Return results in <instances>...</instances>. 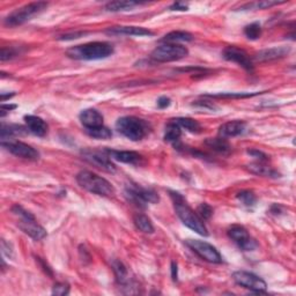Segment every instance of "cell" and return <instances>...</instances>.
<instances>
[{
    "label": "cell",
    "instance_id": "obj_3",
    "mask_svg": "<svg viewBox=\"0 0 296 296\" xmlns=\"http://www.w3.org/2000/svg\"><path fill=\"white\" fill-rule=\"evenodd\" d=\"M77 182L83 189L91 192V193L103 195V197H110L115 193L114 186L109 181L101 176L96 175L91 171L82 170L77 175Z\"/></svg>",
    "mask_w": 296,
    "mask_h": 296
},
{
    "label": "cell",
    "instance_id": "obj_34",
    "mask_svg": "<svg viewBox=\"0 0 296 296\" xmlns=\"http://www.w3.org/2000/svg\"><path fill=\"white\" fill-rule=\"evenodd\" d=\"M279 4L282 3H278V2H259V3H253V4H248V5L243 6L242 9H251V10H265L269 9V7L279 5Z\"/></svg>",
    "mask_w": 296,
    "mask_h": 296
},
{
    "label": "cell",
    "instance_id": "obj_8",
    "mask_svg": "<svg viewBox=\"0 0 296 296\" xmlns=\"http://www.w3.org/2000/svg\"><path fill=\"white\" fill-rule=\"evenodd\" d=\"M125 195L131 203L142 209L146 207L147 204H157L160 199L158 192L153 189H147L132 182L125 187Z\"/></svg>",
    "mask_w": 296,
    "mask_h": 296
},
{
    "label": "cell",
    "instance_id": "obj_38",
    "mask_svg": "<svg viewBox=\"0 0 296 296\" xmlns=\"http://www.w3.org/2000/svg\"><path fill=\"white\" fill-rule=\"evenodd\" d=\"M248 154L251 155V157L259 160V162H265L269 160V157L265 153H263L262 151L258 150H248Z\"/></svg>",
    "mask_w": 296,
    "mask_h": 296
},
{
    "label": "cell",
    "instance_id": "obj_12",
    "mask_svg": "<svg viewBox=\"0 0 296 296\" xmlns=\"http://www.w3.org/2000/svg\"><path fill=\"white\" fill-rule=\"evenodd\" d=\"M228 236L241 248L243 251H253L258 248V243L250 236L248 230L242 226H233L228 230Z\"/></svg>",
    "mask_w": 296,
    "mask_h": 296
},
{
    "label": "cell",
    "instance_id": "obj_11",
    "mask_svg": "<svg viewBox=\"0 0 296 296\" xmlns=\"http://www.w3.org/2000/svg\"><path fill=\"white\" fill-rule=\"evenodd\" d=\"M2 146L18 158L27 160H37L39 158V153L34 147L18 140H2Z\"/></svg>",
    "mask_w": 296,
    "mask_h": 296
},
{
    "label": "cell",
    "instance_id": "obj_24",
    "mask_svg": "<svg viewBox=\"0 0 296 296\" xmlns=\"http://www.w3.org/2000/svg\"><path fill=\"white\" fill-rule=\"evenodd\" d=\"M27 131V127H23L21 125L3 123L2 130H0V137H2V140H10L12 137H15V135L25 134Z\"/></svg>",
    "mask_w": 296,
    "mask_h": 296
},
{
    "label": "cell",
    "instance_id": "obj_32",
    "mask_svg": "<svg viewBox=\"0 0 296 296\" xmlns=\"http://www.w3.org/2000/svg\"><path fill=\"white\" fill-rule=\"evenodd\" d=\"M244 35L246 36L249 39H258L261 37L262 35V27L259 25L258 22H254L251 25H248L245 28H244Z\"/></svg>",
    "mask_w": 296,
    "mask_h": 296
},
{
    "label": "cell",
    "instance_id": "obj_16",
    "mask_svg": "<svg viewBox=\"0 0 296 296\" xmlns=\"http://www.w3.org/2000/svg\"><path fill=\"white\" fill-rule=\"evenodd\" d=\"M105 152L110 159L122 163H127V165H139L142 160L141 155L132 151H116L108 148Z\"/></svg>",
    "mask_w": 296,
    "mask_h": 296
},
{
    "label": "cell",
    "instance_id": "obj_15",
    "mask_svg": "<svg viewBox=\"0 0 296 296\" xmlns=\"http://www.w3.org/2000/svg\"><path fill=\"white\" fill-rule=\"evenodd\" d=\"M290 53V47L287 46H275V47H270V49H265L259 51L258 54L254 56L253 61L258 62V63H266V62H272L277 61V59H281Z\"/></svg>",
    "mask_w": 296,
    "mask_h": 296
},
{
    "label": "cell",
    "instance_id": "obj_29",
    "mask_svg": "<svg viewBox=\"0 0 296 296\" xmlns=\"http://www.w3.org/2000/svg\"><path fill=\"white\" fill-rule=\"evenodd\" d=\"M236 199H237L243 206L248 207V209H253V207L256 206V203H257V197H256V194L253 191L249 190H243L241 192H238V193L236 194Z\"/></svg>",
    "mask_w": 296,
    "mask_h": 296
},
{
    "label": "cell",
    "instance_id": "obj_4",
    "mask_svg": "<svg viewBox=\"0 0 296 296\" xmlns=\"http://www.w3.org/2000/svg\"><path fill=\"white\" fill-rule=\"evenodd\" d=\"M116 130L132 141H140L148 134L150 126L143 119L134 116H125L116 123Z\"/></svg>",
    "mask_w": 296,
    "mask_h": 296
},
{
    "label": "cell",
    "instance_id": "obj_36",
    "mask_svg": "<svg viewBox=\"0 0 296 296\" xmlns=\"http://www.w3.org/2000/svg\"><path fill=\"white\" fill-rule=\"evenodd\" d=\"M20 53L15 49V47H3L2 53H0V61L2 62H6L10 61V59H13L14 57H17Z\"/></svg>",
    "mask_w": 296,
    "mask_h": 296
},
{
    "label": "cell",
    "instance_id": "obj_27",
    "mask_svg": "<svg viewBox=\"0 0 296 296\" xmlns=\"http://www.w3.org/2000/svg\"><path fill=\"white\" fill-rule=\"evenodd\" d=\"M133 222L135 227L138 228L140 231L145 234H153L154 233V227L153 223L150 220V218L146 217L145 214H135L133 217Z\"/></svg>",
    "mask_w": 296,
    "mask_h": 296
},
{
    "label": "cell",
    "instance_id": "obj_22",
    "mask_svg": "<svg viewBox=\"0 0 296 296\" xmlns=\"http://www.w3.org/2000/svg\"><path fill=\"white\" fill-rule=\"evenodd\" d=\"M246 168L251 174H255V175H258V176H264V177H271V178L280 177V174L278 173L277 170H274L272 167L264 165L263 162L251 163V165L246 166Z\"/></svg>",
    "mask_w": 296,
    "mask_h": 296
},
{
    "label": "cell",
    "instance_id": "obj_40",
    "mask_svg": "<svg viewBox=\"0 0 296 296\" xmlns=\"http://www.w3.org/2000/svg\"><path fill=\"white\" fill-rule=\"evenodd\" d=\"M170 98L167 97V96H161V97L158 100V107L160 109H166V108L170 106Z\"/></svg>",
    "mask_w": 296,
    "mask_h": 296
},
{
    "label": "cell",
    "instance_id": "obj_31",
    "mask_svg": "<svg viewBox=\"0 0 296 296\" xmlns=\"http://www.w3.org/2000/svg\"><path fill=\"white\" fill-rule=\"evenodd\" d=\"M87 134L91 138L95 139H101V140H108L113 137V132H111L108 127L105 125L94 127V129H86Z\"/></svg>",
    "mask_w": 296,
    "mask_h": 296
},
{
    "label": "cell",
    "instance_id": "obj_41",
    "mask_svg": "<svg viewBox=\"0 0 296 296\" xmlns=\"http://www.w3.org/2000/svg\"><path fill=\"white\" fill-rule=\"evenodd\" d=\"M83 35H86V33H82V31H80V33H74V34H66L64 36H61L59 39H63V41H70V39L81 37V36H83Z\"/></svg>",
    "mask_w": 296,
    "mask_h": 296
},
{
    "label": "cell",
    "instance_id": "obj_39",
    "mask_svg": "<svg viewBox=\"0 0 296 296\" xmlns=\"http://www.w3.org/2000/svg\"><path fill=\"white\" fill-rule=\"evenodd\" d=\"M2 250L3 254L7 257H13V246H12L11 243H7L6 239H2Z\"/></svg>",
    "mask_w": 296,
    "mask_h": 296
},
{
    "label": "cell",
    "instance_id": "obj_37",
    "mask_svg": "<svg viewBox=\"0 0 296 296\" xmlns=\"http://www.w3.org/2000/svg\"><path fill=\"white\" fill-rule=\"evenodd\" d=\"M69 293H70V286L67 285V283L58 282L54 286V289H53L54 295L64 296V295H67Z\"/></svg>",
    "mask_w": 296,
    "mask_h": 296
},
{
    "label": "cell",
    "instance_id": "obj_14",
    "mask_svg": "<svg viewBox=\"0 0 296 296\" xmlns=\"http://www.w3.org/2000/svg\"><path fill=\"white\" fill-rule=\"evenodd\" d=\"M223 58L228 62L238 64L239 66H242L243 69H245L246 71L254 70L253 59L249 57V55H248L243 49H239V47L235 45H229L223 50Z\"/></svg>",
    "mask_w": 296,
    "mask_h": 296
},
{
    "label": "cell",
    "instance_id": "obj_33",
    "mask_svg": "<svg viewBox=\"0 0 296 296\" xmlns=\"http://www.w3.org/2000/svg\"><path fill=\"white\" fill-rule=\"evenodd\" d=\"M261 93H221V94H214V95H207L210 97L214 98H246L253 97Z\"/></svg>",
    "mask_w": 296,
    "mask_h": 296
},
{
    "label": "cell",
    "instance_id": "obj_25",
    "mask_svg": "<svg viewBox=\"0 0 296 296\" xmlns=\"http://www.w3.org/2000/svg\"><path fill=\"white\" fill-rule=\"evenodd\" d=\"M182 135V129L181 126L176 123L174 119L167 124L166 131H165V140L168 142H171L176 145L179 141V138Z\"/></svg>",
    "mask_w": 296,
    "mask_h": 296
},
{
    "label": "cell",
    "instance_id": "obj_17",
    "mask_svg": "<svg viewBox=\"0 0 296 296\" xmlns=\"http://www.w3.org/2000/svg\"><path fill=\"white\" fill-rule=\"evenodd\" d=\"M108 35H125V36H153V33L151 30L146 29L142 27H134V26H119L113 27L107 30Z\"/></svg>",
    "mask_w": 296,
    "mask_h": 296
},
{
    "label": "cell",
    "instance_id": "obj_9",
    "mask_svg": "<svg viewBox=\"0 0 296 296\" xmlns=\"http://www.w3.org/2000/svg\"><path fill=\"white\" fill-rule=\"evenodd\" d=\"M185 243L194 254H197L199 257L204 259V261L213 264L222 263L221 255H220V253L217 250V248H214L212 244L204 241H199V239H187Z\"/></svg>",
    "mask_w": 296,
    "mask_h": 296
},
{
    "label": "cell",
    "instance_id": "obj_42",
    "mask_svg": "<svg viewBox=\"0 0 296 296\" xmlns=\"http://www.w3.org/2000/svg\"><path fill=\"white\" fill-rule=\"evenodd\" d=\"M187 9H189V6L184 3H175L170 6L171 11H187Z\"/></svg>",
    "mask_w": 296,
    "mask_h": 296
},
{
    "label": "cell",
    "instance_id": "obj_5",
    "mask_svg": "<svg viewBox=\"0 0 296 296\" xmlns=\"http://www.w3.org/2000/svg\"><path fill=\"white\" fill-rule=\"evenodd\" d=\"M12 212L19 218L18 226L23 233L30 236L35 241H41V239L45 237L46 230L41 225H38V222L36 221L33 214L29 213V212L26 211L20 205H14L12 207Z\"/></svg>",
    "mask_w": 296,
    "mask_h": 296
},
{
    "label": "cell",
    "instance_id": "obj_19",
    "mask_svg": "<svg viewBox=\"0 0 296 296\" xmlns=\"http://www.w3.org/2000/svg\"><path fill=\"white\" fill-rule=\"evenodd\" d=\"M79 118L86 129H94V127L103 125V116L95 109L82 110Z\"/></svg>",
    "mask_w": 296,
    "mask_h": 296
},
{
    "label": "cell",
    "instance_id": "obj_1",
    "mask_svg": "<svg viewBox=\"0 0 296 296\" xmlns=\"http://www.w3.org/2000/svg\"><path fill=\"white\" fill-rule=\"evenodd\" d=\"M171 198L174 202V207L177 217L181 219L183 225L190 228L195 233L202 236H209V230L204 223V220L199 217L197 212H194L184 201L183 195L178 192H170Z\"/></svg>",
    "mask_w": 296,
    "mask_h": 296
},
{
    "label": "cell",
    "instance_id": "obj_21",
    "mask_svg": "<svg viewBox=\"0 0 296 296\" xmlns=\"http://www.w3.org/2000/svg\"><path fill=\"white\" fill-rule=\"evenodd\" d=\"M205 145L211 148L212 151L217 152L219 154L228 155L231 152L230 143L227 141V139L218 137V138H209L205 140Z\"/></svg>",
    "mask_w": 296,
    "mask_h": 296
},
{
    "label": "cell",
    "instance_id": "obj_44",
    "mask_svg": "<svg viewBox=\"0 0 296 296\" xmlns=\"http://www.w3.org/2000/svg\"><path fill=\"white\" fill-rule=\"evenodd\" d=\"M177 264H176L175 262L171 263V278H173L174 281H176L177 280Z\"/></svg>",
    "mask_w": 296,
    "mask_h": 296
},
{
    "label": "cell",
    "instance_id": "obj_26",
    "mask_svg": "<svg viewBox=\"0 0 296 296\" xmlns=\"http://www.w3.org/2000/svg\"><path fill=\"white\" fill-rule=\"evenodd\" d=\"M193 39L192 34L187 33V31H171V33L163 36V38L160 39L162 43H170V44H177L178 42H191Z\"/></svg>",
    "mask_w": 296,
    "mask_h": 296
},
{
    "label": "cell",
    "instance_id": "obj_43",
    "mask_svg": "<svg viewBox=\"0 0 296 296\" xmlns=\"http://www.w3.org/2000/svg\"><path fill=\"white\" fill-rule=\"evenodd\" d=\"M36 261H37L39 265H41V266L43 267V270H44V272H45V273L49 274L50 277H53V270H51L50 267L47 266V264H46L45 262H44L42 258H39V257H38V258H36Z\"/></svg>",
    "mask_w": 296,
    "mask_h": 296
},
{
    "label": "cell",
    "instance_id": "obj_2",
    "mask_svg": "<svg viewBox=\"0 0 296 296\" xmlns=\"http://www.w3.org/2000/svg\"><path fill=\"white\" fill-rule=\"evenodd\" d=\"M114 51V46L108 42H90L70 47L66 55L77 61H100L110 57Z\"/></svg>",
    "mask_w": 296,
    "mask_h": 296
},
{
    "label": "cell",
    "instance_id": "obj_7",
    "mask_svg": "<svg viewBox=\"0 0 296 296\" xmlns=\"http://www.w3.org/2000/svg\"><path fill=\"white\" fill-rule=\"evenodd\" d=\"M189 55V50L181 44L163 43L155 47L151 54V58L157 63H170L181 61Z\"/></svg>",
    "mask_w": 296,
    "mask_h": 296
},
{
    "label": "cell",
    "instance_id": "obj_18",
    "mask_svg": "<svg viewBox=\"0 0 296 296\" xmlns=\"http://www.w3.org/2000/svg\"><path fill=\"white\" fill-rule=\"evenodd\" d=\"M246 124L242 121H231L222 124L219 129V137L221 138H233L242 134L245 131Z\"/></svg>",
    "mask_w": 296,
    "mask_h": 296
},
{
    "label": "cell",
    "instance_id": "obj_30",
    "mask_svg": "<svg viewBox=\"0 0 296 296\" xmlns=\"http://www.w3.org/2000/svg\"><path fill=\"white\" fill-rule=\"evenodd\" d=\"M140 5L137 2H111L106 5V10L109 12H121L129 11L133 7Z\"/></svg>",
    "mask_w": 296,
    "mask_h": 296
},
{
    "label": "cell",
    "instance_id": "obj_23",
    "mask_svg": "<svg viewBox=\"0 0 296 296\" xmlns=\"http://www.w3.org/2000/svg\"><path fill=\"white\" fill-rule=\"evenodd\" d=\"M111 266H113L116 279H117L119 285L126 286V285H129V283H131L127 267L124 265L121 261H118V259H114L113 263H111Z\"/></svg>",
    "mask_w": 296,
    "mask_h": 296
},
{
    "label": "cell",
    "instance_id": "obj_13",
    "mask_svg": "<svg viewBox=\"0 0 296 296\" xmlns=\"http://www.w3.org/2000/svg\"><path fill=\"white\" fill-rule=\"evenodd\" d=\"M81 155L88 163H90V165H93L94 167L98 168V169L105 170L107 171V173H115L116 171V167L114 163L111 162V159L108 157L107 153L85 150L81 152Z\"/></svg>",
    "mask_w": 296,
    "mask_h": 296
},
{
    "label": "cell",
    "instance_id": "obj_45",
    "mask_svg": "<svg viewBox=\"0 0 296 296\" xmlns=\"http://www.w3.org/2000/svg\"><path fill=\"white\" fill-rule=\"evenodd\" d=\"M14 95H15L14 93H11V94H9V95H5V93H3V94H2V101H3V102H5L7 98H12Z\"/></svg>",
    "mask_w": 296,
    "mask_h": 296
},
{
    "label": "cell",
    "instance_id": "obj_20",
    "mask_svg": "<svg viewBox=\"0 0 296 296\" xmlns=\"http://www.w3.org/2000/svg\"><path fill=\"white\" fill-rule=\"evenodd\" d=\"M25 122L28 131L37 137H44L47 133V124L37 116L28 115L25 116Z\"/></svg>",
    "mask_w": 296,
    "mask_h": 296
},
{
    "label": "cell",
    "instance_id": "obj_35",
    "mask_svg": "<svg viewBox=\"0 0 296 296\" xmlns=\"http://www.w3.org/2000/svg\"><path fill=\"white\" fill-rule=\"evenodd\" d=\"M197 213L203 220H209V219H211L212 215H213V209H212L209 204L203 203L198 206Z\"/></svg>",
    "mask_w": 296,
    "mask_h": 296
},
{
    "label": "cell",
    "instance_id": "obj_10",
    "mask_svg": "<svg viewBox=\"0 0 296 296\" xmlns=\"http://www.w3.org/2000/svg\"><path fill=\"white\" fill-rule=\"evenodd\" d=\"M233 279L237 285L250 289L256 294L265 293L267 288L266 282L262 278H259L258 275L251 273V272L237 271L233 274Z\"/></svg>",
    "mask_w": 296,
    "mask_h": 296
},
{
    "label": "cell",
    "instance_id": "obj_6",
    "mask_svg": "<svg viewBox=\"0 0 296 296\" xmlns=\"http://www.w3.org/2000/svg\"><path fill=\"white\" fill-rule=\"evenodd\" d=\"M47 7V3L44 2H37V3H30L27 5L20 7V9L12 12L4 20V25L6 27H18L21 26L27 21H29L31 18H34L35 15H37L45 10Z\"/></svg>",
    "mask_w": 296,
    "mask_h": 296
},
{
    "label": "cell",
    "instance_id": "obj_28",
    "mask_svg": "<svg viewBox=\"0 0 296 296\" xmlns=\"http://www.w3.org/2000/svg\"><path fill=\"white\" fill-rule=\"evenodd\" d=\"M174 121L181 126V129H185L186 131L192 132V133H198V132H201L202 130L201 124L195 121V119H192L189 117H179L174 119Z\"/></svg>",
    "mask_w": 296,
    "mask_h": 296
}]
</instances>
